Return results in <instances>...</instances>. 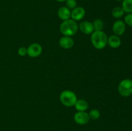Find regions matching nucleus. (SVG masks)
Listing matches in <instances>:
<instances>
[{
    "label": "nucleus",
    "instance_id": "f257e3e1",
    "mask_svg": "<svg viewBox=\"0 0 132 131\" xmlns=\"http://www.w3.org/2000/svg\"><path fill=\"white\" fill-rule=\"evenodd\" d=\"M91 41L93 46L97 50H101L106 47L108 42V37L103 31H95L91 36Z\"/></svg>",
    "mask_w": 132,
    "mask_h": 131
},
{
    "label": "nucleus",
    "instance_id": "f03ea898",
    "mask_svg": "<svg viewBox=\"0 0 132 131\" xmlns=\"http://www.w3.org/2000/svg\"><path fill=\"white\" fill-rule=\"evenodd\" d=\"M78 25L76 21L73 19H67L63 21L60 25V31L64 36H72L78 30Z\"/></svg>",
    "mask_w": 132,
    "mask_h": 131
},
{
    "label": "nucleus",
    "instance_id": "7ed1b4c3",
    "mask_svg": "<svg viewBox=\"0 0 132 131\" xmlns=\"http://www.w3.org/2000/svg\"><path fill=\"white\" fill-rule=\"evenodd\" d=\"M61 102L66 107L74 106L76 101L77 100V96L73 91L69 90L63 91L60 95Z\"/></svg>",
    "mask_w": 132,
    "mask_h": 131
},
{
    "label": "nucleus",
    "instance_id": "20e7f679",
    "mask_svg": "<svg viewBox=\"0 0 132 131\" xmlns=\"http://www.w3.org/2000/svg\"><path fill=\"white\" fill-rule=\"evenodd\" d=\"M118 91L124 97H128L132 95V80L124 79L121 81L118 86Z\"/></svg>",
    "mask_w": 132,
    "mask_h": 131
},
{
    "label": "nucleus",
    "instance_id": "39448f33",
    "mask_svg": "<svg viewBox=\"0 0 132 131\" xmlns=\"http://www.w3.org/2000/svg\"><path fill=\"white\" fill-rule=\"evenodd\" d=\"M42 50V47L39 44H32L27 48V55L30 57H37L41 54Z\"/></svg>",
    "mask_w": 132,
    "mask_h": 131
},
{
    "label": "nucleus",
    "instance_id": "423d86ee",
    "mask_svg": "<svg viewBox=\"0 0 132 131\" xmlns=\"http://www.w3.org/2000/svg\"><path fill=\"white\" fill-rule=\"evenodd\" d=\"M112 30L116 35H122L126 31V24L122 20H117L112 26Z\"/></svg>",
    "mask_w": 132,
    "mask_h": 131
},
{
    "label": "nucleus",
    "instance_id": "0eeeda50",
    "mask_svg": "<svg viewBox=\"0 0 132 131\" xmlns=\"http://www.w3.org/2000/svg\"><path fill=\"white\" fill-rule=\"evenodd\" d=\"M74 121L79 125H85L90 120L89 114L85 111H78L75 114L73 117Z\"/></svg>",
    "mask_w": 132,
    "mask_h": 131
},
{
    "label": "nucleus",
    "instance_id": "6e6552de",
    "mask_svg": "<svg viewBox=\"0 0 132 131\" xmlns=\"http://www.w3.org/2000/svg\"><path fill=\"white\" fill-rule=\"evenodd\" d=\"M85 15V10L81 6H77L71 12V17L74 21H79Z\"/></svg>",
    "mask_w": 132,
    "mask_h": 131
},
{
    "label": "nucleus",
    "instance_id": "1a4fd4ad",
    "mask_svg": "<svg viewBox=\"0 0 132 131\" xmlns=\"http://www.w3.org/2000/svg\"><path fill=\"white\" fill-rule=\"evenodd\" d=\"M79 30L85 34H91L94 32V26L92 23L89 21H82L79 26Z\"/></svg>",
    "mask_w": 132,
    "mask_h": 131
},
{
    "label": "nucleus",
    "instance_id": "9d476101",
    "mask_svg": "<svg viewBox=\"0 0 132 131\" xmlns=\"http://www.w3.org/2000/svg\"><path fill=\"white\" fill-rule=\"evenodd\" d=\"M59 45L64 49L71 48L74 44L73 39L70 36H63L59 39Z\"/></svg>",
    "mask_w": 132,
    "mask_h": 131
},
{
    "label": "nucleus",
    "instance_id": "9b49d317",
    "mask_svg": "<svg viewBox=\"0 0 132 131\" xmlns=\"http://www.w3.org/2000/svg\"><path fill=\"white\" fill-rule=\"evenodd\" d=\"M57 15L63 21L67 20L71 17V10L67 6H61L58 9Z\"/></svg>",
    "mask_w": 132,
    "mask_h": 131
},
{
    "label": "nucleus",
    "instance_id": "f8f14e48",
    "mask_svg": "<svg viewBox=\"0 0 132 131\" xmlns=\"http://www.w3.org/2000/svg\"><path fill=\"white\" fill-rule=\"evenodd\" d=\"M107 44L112 48H117L121 45V40L119 36L112 35L108 37Z\"/></svg>",
    "mask_w": 132,
    "mask_h": 131
},
{
    "label": "nucleus",
    "instance_id": "ddd939ff",
    "mask_svg": "<svg viewBox=\"0 0 132 131\" xmlns=\"http://www.w3.org/2000/svg\"><path fill=\"white\" fill-rule=\"evenodd\" d=\"M76 110L78 111H85L88 107V102L85 100H77L74 105Z\"/></svg>",
    "mask_w": 132,
    "mask_h": 131
},
{
    "label": "nucleus",
    "instance_id": "4468645a",
    "mask_svg": "<svg viewBox=\"0 0 132 131\" xmlns=\"http://www.w3.org/2000/svg\"><path fill=\"white\" fill-rule=\"evenodd\" d=\"M121 7L123 9L125 13H132V0H122Z\"/></svg>",
    "mask_w": 132,
    "mask_h": 131
},
{
    "label": "nucleus",
    "instance_id": "2eb2a0df",
    "mask_svg": "<svg viewBox=\"0 0 132 131\" xmlns=\"http://www.w3.org/2000/svg\"><path fill=\"white\" fill-rule=\"evenodd\" d=\"M112 15L116 19H120L125 15V12L121 6H116L113 8L112 11Z\"/></svg>",
    "mask_w": 132,
    "mask_h": 131
},
{
    "label": "nucleus",
    "instance_id": "dca6fc26",
    "mask_svg": "<svg viewBox=\"0 0 132 131\" xmlns=\"http://www.w3.org/2000/svg\"><path fill=\"white\" fill-rule=\"evenodd\" d=\"M92 24L94 26V31H102L104 27V23L103 21L101 20L100 19H97L94 20Z\"/></svg>",
    "mask_w": 132,
    "mask_h": 131
},
{
    "label": "nucleus",
    "instance_id": "f3484780",
    "mask_svg": "<svg viewBox=\"0 0 132 131\" xmlns=\"http://www.w3.org/2000/svg\"><path fill=\"white\" fill-rule=\"evenodd\" d=\"M89 116L90 118L92 119H99L100 117V112L97 109H93V110H90V113H89Z\"/></svg>",
    "mask_w": 132,
    "mask_h": 131
},
{
    "label": "nucleus",
    "instance_id": "a211bd4d",
    "mask_svg": "<svg viewBox=\"0 0 132 131\" xmlns=\"http://www.w3.org/2000/svg\"><path fill=\"white\" fill-rule=\"evenodd\" d=\"M77 5L76 0H67L66 1V6L70 10H73L77 7Z\"/></svg>",
    "mask_w": 132,
    "mask_h": 131
},
{
    "label": "nucleus",
    "instance_id": "6ab92c4d",
    "mask_svg": "<svg viewBox=\"0 0 132 131\" xmlns=\"http://www.w3.org/2000/svg\"><path fill=\"white\" fill-rule=\"evenodd\" d=\"M125 23L128 26L132 27V13L127 14L125 17Z\"/></svg>",
    "mask_w": 132,
    "mask_h": 131
},
{
    "label": "nucleus",
    "instance_id": "aec40b11",
    "mask_svg": "<svg viewBox=\"0 0 132 131\" xmlns=\"http://www.w3.org/2000/svg\"><path fill=\"white\" fill-rule=\"evenodd\" d=\"M18 54L21 57L24 56L27 54V49L24 47L19 48L18 50Z\"/></svg>",
    "mask_w": 132,
    "mask_h": 131
},
{
    "label": "nucleus",
    "instance_id": "412c9836",
    "mask_svg": "<svg viewBox=\"0 0 132 131\" xmlns=\"http://www.w3.org/2000/svg\"><path fill=\"white\" fill-rule=\"evenodd\" d=\"M55 1H57V2L63 3V2H66V1H67V0H55Z\"/></svg>",
    "mask_w": 132,
    "mask_h": 131
},
{
    "label": "nucleus",
    "instance_id": "4be33fe9",
    "mask_svg": "<svg viewBox=\"0 0 132 131\" xmlns=\"http://www.w3.org/2000/svg\"><path fill=\"white\" fill-rule=\"evenodd\" d=\"M116 1H122V0H116Z\"/></svg>",
    "mask_w": 132,
    "mask_h": 131
}]
</instances>
